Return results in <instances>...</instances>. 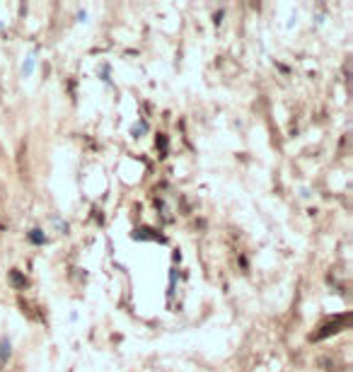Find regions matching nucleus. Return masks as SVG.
<instances>
[{
    "instance_id": "nucleus-1",
    "label": "nucleus",
    "mask_w": 353,
    "mask_h": 372,
    "mask_svg": "<svg viewBox=\"0 0 353 372\" xmlns=\"http://www.w3.org/2000/svg\"><path fill=\"white\" fill-rule=\"evenodd\" d=\"M10 358H12V341L7 336H2L0 339V368H5L10 363Z\"/></svg>"
},
{
    "instance_id": "nucleus-2",
    "label": "nucleus",
    "mask_w": 353,
    "mask_h": 372,
    "mask_svg": "<svg viewBox=\"0 0 353 372\" xmlns=\"http://www.w3.org/2000/svg\"><path fill=\"white\" fill-rule=\"evenodd\" d=\"M27 239H29L31 244L41 247V244H46V232H44L41 228H31L29 232H27Z\"/></svg>"
},
{
    "instance_id": "nucleus-3",
    "label": "nucleus",
    "mask_w": 353,
    "mask_h": 372,
    "mask_svg": "<svg viewBox=\"0 0 353 372\" xmlns=\"http://www.w3.org/2000/svg\"><path fill=\"white\" fill-rule=\"evenodd\" d=\"M34 68H36V58H34V56H27V60L22 63V78H31Z\"/></svg>"
},
{
    "instance_id": "nucleus-4",
    "label": "nucleus",
    "mask_w": 353,
    "mask_h": 372,
    "mask_svg": "<svg viewBox=\"0 0 353 372\" xmlns=\"http://www.w3.org/2000/svg\"><path fill=\"white\" fill-rule=\"evenodd\" d=\"M147 128H150V126H147V121H138V123L131 128V136H133V138H141V136H146L147 133Z\"/></svg>"
},
{
    "instance_id": "nucleus-5",
    "label": "nucleus",
    "mask_w": 353,
    "mask_h": 372,
    "mask_svg": "<svg viewBox=\"0 0 353 372\" xmlns=\"http://www.w3.org/2000/svg\"><path fill=\"white\" fill-rule=\"evenodd\" d=\"M175 287H176V268H172V271H170V290H167V297L175 295Z\"/></svg>"
},
{
    "instance_id": "nucleus-6",
    "label": "nucleus",
    "mask_w": 353,
    "mask_h": 372,
    "mask_svg": "<svg viewBox=\"0 0 353 372\" xmlns=\"http://www.w3.org/2000/svg\"><path fill=\"white\" fill-rule=\"evenodd\" d=\"M10 278H12L15 287H25V286H27V281H25V278H22V276H20L17 271H12V273H10Z\"/></svg>"
},
{
    "instance_id": "nucleus-7",
    "label": "nucleus",
    "mask_w": 353,
    "mask_h": 372,
    "mask_svg": "<svg viewBox=\"0 0 353 372\" xmlns=\"http://www.w3.org/2000/svg\"><path fill=\"white\" fill-rule=\"evenodd\" d=\"M157 147H162V150H167V138L162 136V138H157Z\"/></svg>"
},
{
    "instance_id": "nucleus-8",
    "label": "nucleus",
    "mask_w": 353,
    "mask_h": 372,
    "mask_svg": "<svg viewBox=\"0 0 353 372\" xmlns=\"http://www.w3.org/2000/svg\"><path fill=\"white\" fill-rule=\"evenodd\" d=\"M213 22H215V25H220V22H223V10H220V12H215V15H213Z\"/></svg>"
},
{
    "instance_id": "nucleus-9",
    "label": "nucleus",
    "mask_w": 353,
    "mask_h": 372,
    "mask_svg": "<svg viewBox=\"0 0 353 372\" xmlns=\"http://www.w3.org/2000/svg\"><path fill=\"white\" fill-rule=\"evenodd\" d=\"M78 20H80V22H88V12L80 10V12H78Z\"/></svg>"
}]
</instances>
